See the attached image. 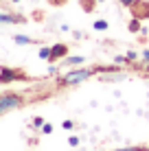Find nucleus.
<instances>
[{
    "mask_svg": "<svg viewBox=\"0 0 149 151\" xmlns=\"http://www.w3.org/2000/svg\"><path fill=\"white\" fill-rule=\"evenodd\" d=\"M79 4H81V11L83 13H94L99 0H79Z\"/></svg>",
    "mask_w": 149,
    "mask_h": 151,
    "instance_id": "obj_7",
    "label": "nucleus"
},
{
    "mask_svg": "<svg viewBox=\"0 0 149 151\" xmlns=\"http://www.w3.org/2000/svg\"><path fill=\"white\" fill-rule=\"evenodd\" d=\"M140 57H143V64H149V48H147V50H145V53H143Z\"/></svg>",
    "mask_w": 149,
    "mask_h": 151,
    "instance_id": "obj_22",
    "label": "nucleus"
},
{
    "mask_svg": "<svg viewBox=\"0 0 149 151\" xmlns=\"http://www.w3.org/2000/svg\"><path fill=\"white\" fill-rule=\"evenodd\" d=\"M13 42H15V44H20V46H27V44H33V42L35 40H31V37H27V35H13Z\"/></svg>",
    "mask_w": 149,
    "mask_h": 151,
    "instance_id": "obj_10",
    "label": "nucleus"
},
{
    "mask_svg": "<svg viewBox=\"0 0 149 151\" xmlns=\"http://www.w3.org/2000/svg\"><path fill=\"white\" fill-rule=\"evenodd\" d=\"M130 13H132V18L149 20V2L147 0H136V2L130 7Z\"/></svg>",
    "mask_w": 149,
    "mask_h": 151,
    "instance_id": "obj_4",
    "label": "nucleus"
},
{
    "mask_svg": "<svg viewBox=\"0 0 149 151\" xmlns=\"http://www.w3.org/2000/svg\"><path fill=\"white\" fill-rule=\"evenodd\" d=\"M24 105V96L18 92H7V94H0V116L7 112H13L18 107Z\"/></svg>",
    "mask_w": 149,
    "mask_h": 151,
    "instance_id": "obj_3",
    "label": "nucleus"
},
{
    "mask_svg": "<svg viewBox=\"0 0 149 151\" xmlns=\"http://www.w3.org/2000/svg\"><path fill=\"white\" fill-rule=\"evenodd\" d=\"M70 48L68 44H53L50 46V57H48V64H57V61H61L64 57H68Z\"/></svg>",
    "mask_w": 149,
    "mask_h": 151,
    "instance_id": "obj_5",
    "label": "nucleus"
},
{
    "mask_svg": "<svg viewBox=\"0 0 149 151\" xmlns=\"http://www.w3.org/2000/svg\"><path fill=\"white\" fill-rule=\"evenodd\" d=\"M83 64V57H64V59H61V66H81Z\"/></svg>",
    "mask_w": 149,
    "mask_h": 151,
    "instance_id": "obj_9",
    "label": "nucleus"
},
{
    "mask_svg": "<svg viewBox=\"0 0 149 151\" xmlns=\"http://www.w3.org/2000/svg\"><path fill=\"white\" fill-rule=\"evenodd\" d=\"M99 2H105V0H99Z\"/></svg>",
    "mask_w": 149,
    "mask_h": 151,
    "instance_id": "obj_25",
    "label": "nucleus"
},
{
    "mask_svg": "<svg viewBox=\"0 0 149 151\" xmlns=\"http://www.w3.org/2000/svg\"><path fill=\"white\" fill-rule=\"evenodd\" d=\"M134 2H136V0H119V4H121V7H127V9H130Z\"/></svg>",
    "mask_w": 149,
    "mask_h": 151,
    "instance_id": "obj_21",
    "label": "nucleus"
},
{
    "mask_svg": "<svg viewBox=\"0 0 149 151\" xmlns=\"http://www.w3.org/2000/svg\"><path fill=\"white\" fill-rule=\"evenodd\" d=\"M29 18L22 13H0V24H27Z\"/></svg>",
    "mask_w": 149,
    "mask_h": 151,
    "instance_id": "obj_6",
    "label": "nucleus"
},
{
    "mask_svg": "<svg viewBox=\"0 0 149 151\" xmlns=\"http://www.w3.org/2000/svg\"><path fill=\"white\" fill-rule=\"evenodd\" d=\"M114 64H116V66H119V64H127L125 55H116V57H114Z\"/></svg>",
    "mask_w": 149,
    "mask_h": 151,
    "instance_id": "obj_19",
    "label": "nucleus"
},
{
    "mask_svg": "<svg viewBox=\"0 0 149 151\" xmlns=\"http://www.w3.org/2000/svg\"><path fill=\"white\" fill-rule=\"evenodd\" d=\"M116 70H121L116 64H112V66H92V68H77V70H70V72H66V75L57 77L55 83H57V88H70V86H77V83L99 75V72H116Z\"/></svg>",
    "mask_w": 149,
    "mask_h": 151,
    "instance_id": "obj_1",
    "label": "nucleus"
},
{
    "mask_svg": "<svg viewBox=\"0 0 149 151\" xmlns=\"http://www.w3.org/2000/svg\"><path fill=\"white\" fill-rule=\"evenodd\" d=\"M42 134H46V136H48V134H53V125H50V123H44V125H42Z\"/></svg>",
    "mask_w": 149,
    "mask_h": 151,
    "instance_id": "obj_15",
    "label": "nucleus"
},
{
    "mask_svg": "<svg viewBox=\"0 0 149 151\" xmlns=\"http://www.w3.org/2000/svg\"><path fill=\"white\" fill-rule=\"evenodd\" d=\"M125 59H127V64H134V61L138 59V53H134V50H130V53H125Z\"/></svg>",
    "mask_w": 149,
    "mask_h": 151,
    "instance_id": "obj_14",
    "label": "nucleus"
},
{
    "mask_svg": "<svg viewBox=\"0 0 149 151\" xmlns=\"http://www.w3.org/2000/svg\"><path fill=\"white\" fill-rule=\"evenodd\" d=\"M77 2H79V0H77Z\"/></svg>",
    "mask_w": 149,
    "mask_h": 151,
    "instance_id": "obj_26",
    "label": "nucleus"
},
{
    "mask_svg": "<svg viewBox=\"0 0 149 151\" xmlns=\"http://www.w3.org/2000/svg\"><path fill=\"white\" fill-rule=\"evenodd\" d=\"M11 2H20V0H11Z\"/></svg>",
    "mask_w": 149,
    "mask_h": 151,
    "instance_id": "obj_24",
    "label": "nucleus"
},
{
    "mask_svg": "<svg viewBox=\"0 0 149 151\" xmlns=\"http://www.w3.org/2000/svg\"><path fill=\"white\" fill-rule=\"evenodd\" d=\"M15 81H33V77H29L22 68H7V66H0V83L7 86V83H15Z\"/></svg>",
    "mask_w": 149,
    "mask_h": 151,
    "instance_id": "obj_2",
    "label": "nucleus"
},
{
    "mask_svg": "<svg viewBox=\"0 0 149 151\" xmlns=\"http://www.w3.org/2000/svg\"><path fill=\"white\" fill-rule=\"evenodd\" d=\"M140 29H143V20L132 18L130 22H127V31H130V33H140Z\"/></svg>",
    "mask_w": 149,
    "mask_h": 151,
    "instance_id": "obj_8",
    "label": "nucleus"
},
{
    "mask_svg": "<svg viewBox=\"0 0 149 151\" xmlns=\"http://www.w3.org/2000/svg\"><path fill=\"white\" fill-rule=\"evenodd\" d=\"M40 59H44V61H48V57H50V46H42L40 48V53H37Z\"/></svg>",
    "mask_w": 149,
    "mask_h": 151,
    "instance_id": "obj_11",
    "label": "nucleus"
},
{
    "mask_svg": "<svg viewBox=\"0 0 149 151\" xmlns=\"http://www.w3.org/2000/svg\"><path fill=\"white\" fill-rule=\"evenodd\" d=\"M114 151H149L147 145H136V147H123V149H114Z\"/></svg>",
    "mask_w": 149,
    "mask_h": 151,
    "instance_id": "obj_12",
    "label": "nucleus"
},
{
    "mask_svg": "<svg viewBox=\"0 0 149 151\" xmlns=\"http://www.w3.org/2000/svg\"><path fill=\"white\" fill-rule=\"evenodd\" d=\"M143 70H145V75L149 77V64H143Z\"/></svg>",
    "mask_w": 149,
    "mask_h": 151,
    "instance_id": "obj_23",
    "label": "nucleus"
},
{
    "mask_svg": "<svg viewBox=\"0 0 149 151\" xmlns=\"http://www.w3.org/2000/svg\"><path fill=\"white\" fill-rule=\"evenodd\" d=\"M66 2H68V0H48V4H50V7H64Z\"/></svg>",
    "mask_w": 149,
    "mask_h": 151,
    "instance_id": "obj_18",
    "label": "nucleus"
},
{
    "mask_svg": "<svg viewBox=\"0 0 149 151\" xmlns=\"http://www.w3.org/2000/svg\"><path fill=\"white\" fill-rule=\"evenodd\" d=\"M44 123H46V121H44L42 116H35V118H33V127H40V129H42V125H44Z\"/></svg>",
    "mask_w": 149,
    "mask_h": 151,
    "instance_id": "obj_16",
    "label": "nucleus"
},
{
    "mask_svg": "<svg viewBox=\"0 0 149 151\" xmlns=\"http://www.w3.org/2000/svg\"><path fill=\"white\" fill-rule=\"evenodd\" d=\"M79 142H81L79 136H70V138H68V145H70V147H79Z\"/></svg>",
    "mask_w": 149,
    "mask_h": 151,
    "instance_id": "obj_17",
    "label": "nucleus"
},
{
    "mask_svg": "<svg viewBox=\"0 0 149 151\" xmlns=\"http://www.w3.org/2000/svg\"><path fill=\"white\" fill-rule=\"evenodd\" d=\"M92 27H94V31H107V27H110V24H107V20H96Z\"/></svg>",
    "mask_w": 149,
    "mask_h": 151,
    "instance_id": "obj_13",
    "label": "nucleus"
},
{
    "mask_svg": "<svg viewBox=\"0 0 149 151\" xmlns=\"http://www.w3.org/2000/svg\"><path fill=\"white\" fill-rule=\"evenodd\" d=\"M61 127H64V129H68V132H70V129L75 127V121H64V123H61Z\"/></svg>",
    "mask_w": 149,
    "mask_h": 151,
    "instance_id": "obj_20",
    "label": "nucleus"
}]
</instances>
